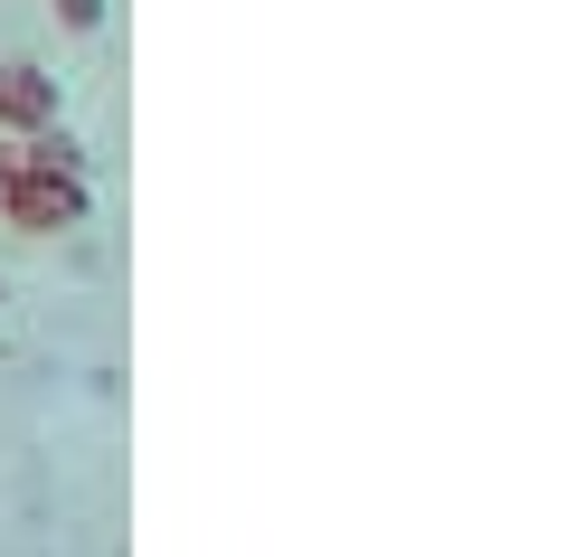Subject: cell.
<instances>
[{
	"label": "cell",
	"instance_id": "obj_3",
	"mask_svg": "<svg viewBox=\"0 0 567 557\" xmlns=\"http://www.w3.org/2000/svg\"><path fill=\"white\" fill-rule=\"evenodd\" d=\"M58 20H66V29L85 39V29H104V0H58Z\"/></svg>",
	"mask_w": 567,
	"mask_h": 557
},
{
	"label": "cell",
	"instance_id": "obj_2",
	"mask_svg": "<svg viewBox=\"0 0 567 557\" xmlns=\"http://www.w3.org/2000/svg\"><path fill=\"white\" fill-rule=\"evenodd\" d=\"M58 123V76L48 66H29V58H0V133H48Z\"/></svg>",
	"mask_w": 567,
	"mask_h": 557
},
{
	"label": "cell",
	"instance_id": "obj_4",
	"mask_svg": "<svg viewBox=\"0 0 567 557\" xmlns=\"http://www.w3.org/2000/svg\"><path fill=\"white\" fill-rule=\"evenodd\" d=\"M20 171H29V142H20V133H0V179H20Z\"/></svg>",
	"mask_w": 567,
	"mask_h": 557
},
{
	"label": "cell",
	"instance_id": "obj_1",
	"mask_svg": "<svg viewBox=\"0 0 567 557\" xmlns=\"http://www.w3.org/2000/svg\"><path fill=\"white\" fill-rule=\"evenodd\" d=\"M0 227H20V237H66V227H85V171H39V161H29L20 179H0Z\"/></svg>",
	"mask_w": 567,
	"mask_h": 557
}]
</instances>
